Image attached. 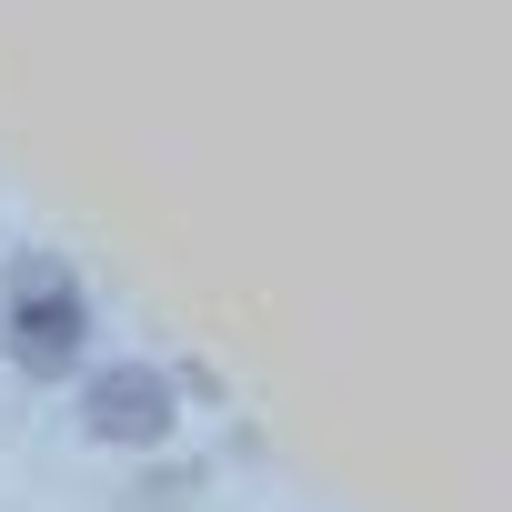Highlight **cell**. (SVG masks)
I'll list each match as a JSON object with an SVG mask.
<instances>
[{
  "mask_svg": "<svg viewBox=\"0 0 512 512\" xmlns=\"http://www.w3.org/2000/svg\"><path fill=\"white\" fill-rule=\"evenodd\" d=\"M0 342L31 382H71L91 372V292L61 251H21L11 262V292H0Z\"/></svg>",
  "mask_w": 512,
  "mask_h": 512,
  "instance_id": "obj_1",
  "label": "cell"
},
{
  "mask_svg": "<svg viewBox=\"0 0 512 512\" xmlns=\"http://www.w3.org/2000/svg\"><path fill=\"white\" fill-rule=\"evenodd\" d=\"M171 422H181V392L161 362H91L81 372V432L91 442L151 452V442H171Z\"/></svg>",
  "mask_w": 512,
  "mask_h": 512,
  "instance_id": "obj_2",
  "label": "cell"
}]
</instances>
